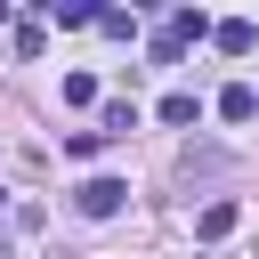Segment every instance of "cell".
<instances>
[{
    "instance_id": "52a82bcc",
    "label": "cell",
    "mask_w": 259,
    "mask_h": 259,
    "mask_svg": "<svg viewBox=\"0 0 259 259\" xmlns=\"http://www.w3.org/2000/svg\"><path fill=\"white\" fill-rule=\"evenodd\" d=\"M194 235H202V243H219V235H235V202H210V210L194 219Z\"/></svg>"
},
{
    "instance_id": "6da1fadb",
    "label": "cell",
    "mask_w": 259,
    "mask_h": 259,
    "mask_svg": "<svg viewBox=\"0 0 259 259\" xmlns=\"http://www.w3.org/2000/svg\"><path fill=\"white\" fill-rule=\"evenodd\" d=\"M202 32H210V16H202V8H178V16L154 32V65H178V57H186V40H202Z\"/></svg>"
},
{
    "instance_id": "30bf717a",
    "label": "cell",
    "mask_w": 259,
    "mask_h": 259,
    "mask_svg": "<svg viewBox=\"0 0 259 259\" xmlns=\"http://www.w3.org/2000/svg\"><path fill=\"white\" fill-rule=\"evenodd\" d=\"M65 105H97V81L89 73H65Z\"/></svg>"
},
{
    "instance_id": "ba28073f",
    "label": "cell",
    "mask_w": 259,
    "mask_h": 259,
    "mask_svg": "<svg viewBox=\"0 0 259 259\" xmlns=\"http://www.w3.org/2000/svg\"><path fill=\"white\" fill-rule=\"evenodd\" d=\"M130 130H138V105H130V97H113V105H105V130H97V138H130Z\"/></svg>"
},
{
    "instance_id": "9c48e42d",
    "label": "cell",
    "mask_w": 259,
    "mask_h": 259,
    "mask_svg": "<svg viewBox=\"0 0 259 259\" xmlns=\"http://www.w3.org/2000/svg\"><path fill=\"white\" fill-rule=\"evenodd\" d=\"M40 40H49V24H40V16H24V24H16V57H40Z\"/></svg>"
},
{
    "instance_id": "3957f363",
    "label": "cell",
    "mask_w": 259,
    "mask_h": 259,
    "mask_svg": "<svg viewBox=\"0 0 259 259\" xmlns=\"http://www.w3.org/2000/svg\"><path fill=\"white\" fill-rule=\"evenodd\" d=\"M210 40H219L227 57H251V40H259V32H251L243 16H227V24H210Z\"/></svg>"
},
{
    "instance_id": "8992f818",
    "label": "cell",
    "mask_w": 259,
    "mask_h": 259,
    "mask_svg": "<svg viewBox=\"0 0 259 259\" xmlns=\"http://www.w3.org/2000/svg\"><path fill=\"white\" fill-rule=\"evenodd\" d=\"M40 24H97V8H89V0H49Z\"/></svg>"
},
{
    "instance_id": "5b68a950",
    "label": "cell",
    "mask_w": 259,
    "mask_h": 259,
    "mask_svg": "<svg viewBox=\"0 0 259 259\" xmlns=\"http://www.w3.org/2000/svg\"><path fill=\"white\" fill-rule=\"evenodd\" d=\"M162 121H170V130L202 121V97H194V89H170V97H162Z\"/></svg>"
},
{
    "instance_id": "7a4b0ae2",
    "label": "cell",
    "mask_w": 259,
    "mask_h": 259,
    "mask_svg": "<svg viewBox=\"0 0 259 259\" xmlns=\"http://www.w3.org/2000/svg\"><path fill=\"white\" fill-rule=\"evenodd\" d=\"M121 202H130V186H121V178H81V194H73V210H81V219H113Z\"/></svg>"
},
{
    "instance_id": "277c9868",
    "label": "cell",
    "mask_w": 259,
    "mask_h": 259,
    "mask_svg": "<svg viewBox=\"0 0 259 259\" xmlns=\"http://www.w3.org/2000/svg\"><path fill=\"white\" fill-rule=\"evenodd\" d=\"M219 113H227V121H251V113H259V89H251V81L219 89Z\"/></svg>"
}]
</instances>
